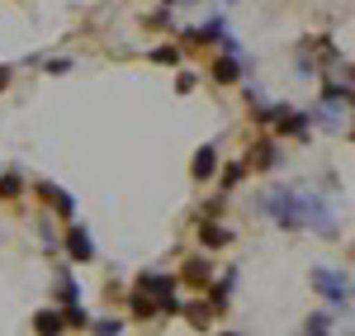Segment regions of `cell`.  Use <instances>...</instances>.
<instances>
[{"label":"cell","mask_w":355,"mask_h":336,"mask_svg":"<svg viewBox=\"0 0 355 336\" xmlns=\"http://www.w3.org/2000/svg\"><path fill=\"white\" fill-rule=\"evenodd\" d=\"M256 213H266L284 232H299L303 227V195L299 190H266V195L256 199Z\"/></svg>","instance_id":"6da1fadb"},{"label":"cell","mask_w":355,"mask_h":336,"mask_svg":"<svg viewBox=\"0 0 355 336\" xmlns=\"http://www.w3.org/2000/svg\"><path fill=\"white\" fill-rule=\"evenodd\" d=\"M133 289H142L147 299H157V317H180V299H175L180 280H175V275H166V270H142Z\"/></svg>","instance_id":"7a4b0ae2"},{"label":"cell","mask_w":355,"mask_h":336,"mask_svg":"<svg viewBox=\"0 0 355 336\" xmlns=\"http://www.w3.org/2000/svg\"><path fill=\"white\" fill-rule=\"evenodd\" d=\"M313 289L336 312H351V280H346V270H313Z\"/></svg>","instance_id":"3957f363"},{"label":"cell","mask_w":355,"mask_h":336,"mask_svg":"<svg viewBox=\"0 0 355 336\" xmlns=\"http://www.w3.org/2000/svg\"><path fill=\"white\" fill-rule=\"evenodd\" d=\"M33 195L43 199L57 218H76V195H71V190H62V185H53V180H33Z\"/></svg>","instance_id":"277c9868"},{"label":"cell","mask_w":355,"mask_h":336,"mask_svg":"<svg viewBox=\"0 0 355 336\" xmlns=\"http://www.w3.org/2000/svg\"><path fill=\"white\" fill-rule=\"evenodd\" d=\"M270 128L279 133V138H299V142H308V133H313V114H308V109H289V105H284V109H279V118H275Z\"/></svg>","instance_id":"5b68a950"},{"label":"cell","mask_w":355,"mask_h":336,"mask_svg":"<svg viewBox=\"0 0 355 336\" xmlns=\"http://www.w3.org/2000/svg\"><path fill=\"white\" fill-rule=\"evenodd\" d=\"M223 33H227V24H223V15H214L209 24H199V28H180V48H214Z\"/></svg>","instance_id":"8992f818"},{"label":"cell","mask_w":355,"mask_h":336,"mask_svg":"<svg viewBox=\"0 0 355 336\" xmlns=\"http://www.w3.org/2000/svg\"><path fill=\"white\" fill-rule=\"evenodd\" d=\"M62 251L71 256V265H85V260H95V242H90V232H85V227H67V232H62Z\"/></svg>","instance_id":"52a82bcc"},{"label":"cell","mask_w":355,"mask_h":336,"mask_svg":"<svg viewBox=\"0 0 355 336\" xmlns=\"http://www.w3.org/2000/svg\"><path fill=\"white\" fill-rule=\"evenodd\" d=\"M175 280L190 284V289H209V280H214V260H209V256H185V265H180Z\"/></svg>","instance_id":"ba28073f"},{"label":"cell","mask_w":355,"mask_h":336,"mask_svg":"<svg viewBox=\"0 0 355 336\" xmlns=\"http://www.w3.org/2000/svg\"><path fill=\"white\" fill-rule=\"evenodd\" d=\"M209 76H214L218 85H237L246 76V62L237 53H218V57H214V67H209Z\"/></svg>","instance_id":"9c48e42d"},{"label":"cell","mask_w":355,"mask_h":336,"mask_svg":"<svg viewBox=\"0 0 355 336\" xmlns=\"http://www.w3.org/2000/svg\"><path fill=\"white\" fill-rule=\"evenodd\" d=\"M232 237H237V232H232L227 223H218V218H204V223H199V247H204V251L232 247Z\"/></svg>","instance_id":"30bf717a"},{"label":"cell","mask_w":355,"mask_h":336,"mask_svg":"<svg viewBox=\"0 0 355 336\" xmlns=\"http://www.w3.org/2000/svg\"><path fill=\"white\" fill-rule=\"evenodd\" d=\"M242 161H246V170H275L279 166V147H275V138H261Z\"/></svg>","instance_id":"8fae6325"},{"label":"cell","mask_w":355,"mask_h":336,"mask_svg":"<svg viewBox=\"0 0 355 336\" xmlns=\"http://www.w3.org/2000/svg\"><path fill=\"white\" fill-rule=\"evenodd\" d=\"M180 317H185L190 327H199V332H209V327L218 322V308H214L209 299H194V303H180Z\"/></svg>","instance_id":"7c38bea8"},{"label":"cell","mask_w":355,"mask_h":336,"mask_svg":"<svg viewBox=\"0 0 355 336\" xmlns=\"http://www.w3.org/2000/svg\"><path fill=\"white\" fill-rule=\"evenodd\" d=\"M190 175H194V180H214V175H218V142H204V147L194 152Z\"/></svg>","instance_id":"4fadbf2b"},{"label":"cell","mask_w":355,"mask_h":336,"mask_svg":"<svg viewBox=\"0 0 355 336\" xmlns=\"http://www.w3.org/2000/svg\"><path fill=\"white\" fill-rule=\"evenodd\" d=\"M313 118H318V128H331V133L341 128V133H346V105H331V100H322V105L313 109Z\"/></svg>","instance_id":"5bb4252c"},{"label":"cell","mask_w":355,"mask_h":336,"mask_svg":"<svg viewBox=\"0 0 355 336\" xmlns=\"http://www.w3.org/2000/svg\"><path fill=\"white\" fill-rule=\"evenodd\" d=\"M322 100H331V105H351V76H327L322 81Z\"/></svg>","instance_id":"9a60e30c"},{"label":"cell","mask_w":355,"mask_h":336,"mask_svg":"<svg viewBox=\"0 0 355 336\" xmlns=\"http://www.w3.org/2000/svg\"><path fill=\"white\" fill-rule=\"evenodd\" d=\"M128 312H133L137 322H152V317H157V299H147L142 289H133V294H128Z\"/></svg>","instance_id":"2e32d148"},{"label":"cell","mask_w":355,"mask_h":336,"mask_svg":"<svg viewBox=\"0 0 355 336\" xmlns=\"http://www.w3.org/2000/svg\"><path fill=\"white\" fill-rule=\"evenodd\" d=\"M33 332H67V322H62V308H43L33 312V322H28Z\"/></svg>","instance_id":"e0dca14e"},{"label":"cell","mask_w":355,"mask_h":336,"mask_svg":"<svg viewBox=\"0 0 355 336\" xmlns=\"http://www.w3.org/2000/svg\"><path fill=\"white\" fill-rule=\"evenodd\" d=\"M180 43H162V48H152V53H147V62H162V67H180Z\"/></svg>","instance_id":"ac0fdd59"},{"label":"cell","mask_w":355,"mask_h":336,"mask_svg":"<svg viewBox=\"0 0 355 336\" xmlns=\"http://www.w3.org/2000/svg\"><path fill=\"white\" fill-rule=\"evenodd\" d=\"M0 199H5V204L24 199V175H0Z\"/></svg>","instance_id":"d6986e66"},{"label":"cell","mask_w":355,"mask_h":336,"mask_svg":"<svg viewBox=\"0 0 355 336\" xmlns=\"http://www.w3.org/2000/svg\"><path fill=\"white\" fill-rule=\"evenodd\" d=\"M303 332H336V312H313V317H303Z\"/></svg>","instance_id":"ffe728a7"},{"label":"cell","mask_w":355,"mask_h":336,"mask_svg":"<svg viewBox=\"0 0 355 336\" xmlns=\"http://www.w3.org/2000/svg\"><path fill=\"white\" fill-rule=\"evenodd\" d=\"M62 322H67V327H90V317H85L81 299H76V303H62Z\"/></svg>","instance_id":"44dd1931"},{"label":"cell","mask_w":355,"mask_h":336,"mask_svg":"<svg viewBox=\"0 0 355 336\" xmlns=\"http://www.w3.org/2000/svg\"><path fill=\"white\" fill-rule=\"evenodd\" d=\"M246 175H251V170H246V161H232V166L223 170V195H227V190H232V185H242Z\"/></svg>","instance_id":"7402d4cb"},{"label":"cell","mask_w":355,"mask_h":336,"mask_svg":"<svg viewBox=\"0 0 355 336\" xmlns=\"http://www.w3.org/2000/svg\"><path fill=\"white\" fill-rule=\"evenodd\" d=\"M57 299H62V303H76V299H81V284L71 280V275H62V280H57Z\"/></svg>","instance_id":"603a6c76"},{"label":"cell","mask_w":355,"mask_h":336,"mask_svg":"<svg viewBox=\"0 0 355 336\" xmlns=\"http://www.w3.org/2000/svg\"><path fill=\"white\" fill-rule=\"evenodd\" d=\"M95 332H105V336H114V332H123V317H100V322H90Z\"/></svg>","instance_id":"cb8c5ba5"},{"label":"cell","mask_w":355,"mask_h":336,"mask_svg":"<svg viewBox=\"0 0 355 336\" xmlns=\"http://www.w3.org/2000/svg\"><path fill=\"white\" fill-rule=\"evenodd\" d=\"M194 85H199V76H194V71H180V76H175V90H180V95H190Z\"/></svg>","instance_id":"d4e9b609"},{"label":"cell","mask_w":355,"mask_h":336,"mask_svg":"<svg viewBox=\"0 0 355 336\" xmlns=\"http://www.w3.org/2000/svg\"><path fill=\"white\" fill-rule=\"evenodd\" d=\"M48 71H53V76H67V71H71V57H53Z\"/></svg>","instance_id":"484cf974"},{"label":"cell","mask_w":355,"mask_h":336,"mask_svg":"<svg viewBox=\"0 0 355 336\" xmlns=\"http://www.w3.org/2000/svg\"><path fill=\"white\" fill-rule=\"evenodd\" d=\"M223 209H227V199H209V204H204V218H218V213H223Z\"/></svg>","instance_id":"4316f807"},{"label":"cell","mask_w":355,"mask_h":336,"mask_svg":"<svg viewBox=\"0 0 355 336\" xmlns=\"http://www.w3.org/2000/svg\"><path fill=\"white\" fill-rule=\"evenodd\" d=\"M5 85H10V67H0V90H5Z\"/></svg>","instance_id":"83f0119b"}]
</instances>
